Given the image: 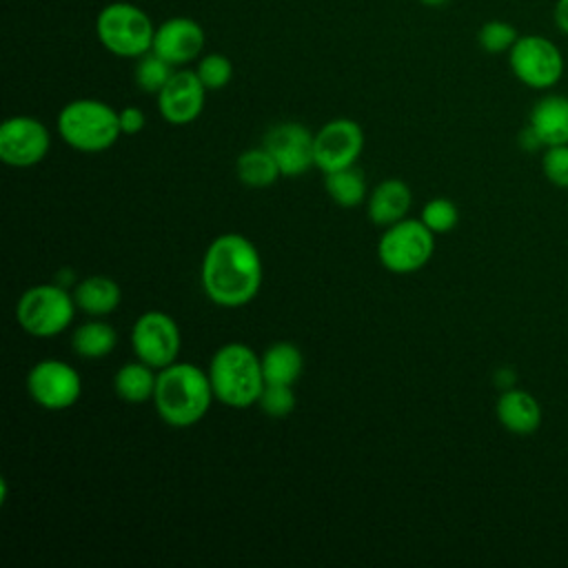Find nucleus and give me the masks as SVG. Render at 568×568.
I'll use <instances>...</instances> for the list:
<instances>
[{
    "label": "nucleus",
    "mask_w": 568,
    "mask_h": 568,
    "mask_svg": "<svg viewBox=\"0 0 568 568\" xmlns=\"http://www.w3.org/2000/svg\"><path fill=\"white\" fill-rule=\"evenodd\" d=\"M200 282L204 295L222 308L251 304L264 282V264L257 246L242 233H222L202 255Z\"/></svg>",
    "instance_id": "1"
},
{
    "label": "nucleus",
    "mask_w": 568,
    "mask_h": 568,
    "mask_svg": "<svg viewBox=\"0 0 568 568\" xmlns=\"http://www.w3.org/2000/svg\"><path fill=\"white\" fill-rule=\"evenodd\" d=\"M209 371L191 362H173L158 371L153 406L158 417L171 428H189L204 419L213 404Z\"/></svg>",
    "instance_id": "2"
},
{
    "label": "nucleus",
    "mask_w": 568,
    "mask_h": 568,
    "mask_svg": "<svg viewBox=\"0 0 568 568\" xmlns=\"http://www.w3.org/2000/svg\"><path fill=\"white\" fill-rule=\"evenodd\" d=\"M206 371L215 399L229 408H248L257 404L260 393L266 386L260 355L242 342L220 346Z\"/></svg>",
    "instance_id": "3"
},
{
    "label": "nucleus",
    "mask_w": 568,
    "mask_h": 568,
    "mask_svg": "<svg viewBox=\"0 0 568 568\" xmlns=\"http://www.w3.org/2000/svg\"><path fill=\"white\" fill-rule=\"evenodd\" d=\"M60 140L80 153H102L122 135L118 111L95 98L67 102L55 120Z\"/></svg>",
    "instance_id": "4"
},
{
    "label": "nucleus",
    "mask_w": 568,
    "mask_h": 568,
    "mask_svg": "<svg viewBox=\"0 0 568 568\" xmlns=\"http://www.w3.org/2000/svg\"><path fill=\"white\" fill-rule=\"evenodd\" d=\"M75 311L73 293L58 282H47L36 284L20 295L16 304V320L27 335L49 339L71 326Z\"/></svg>",
    "instance_id": "5"
},
{
    "label": "nucleus",
    "mask_w": 568,
    "mask_h": 568,
    "mask_svg": "<svg viewBox=\"0 0 568 568\" xmlns=\"http://www.w3.org/2000/svg\"><path fill=\"white\" fill-rule=\"evenodd\" d=\"M100 44L118 58H140L153 49L155 27L151 18L131 2H111L95 18Z\"/></svg>",
    "instance_id": "6"
},
{
    "label": "nucleus",
    "mask_w": 568,
    "mask_h": 568,
    "mask_svg": "<svg viewBox=\"0 0 568 568\" xmlns=\"http://www.w3.org/2000/svg\"><path fill=\"white\" fill-rule=\"evenodd\" d=\"M435 253V233L419 217H404L384 226L377 240L379 264L395 275L422 271Z\"/></svg>",
    "instance_id": "7"
},
{
    "label": "nucleus",
    "mask_w": 568,
    "mask_h": 568,
    "mask_svg": "<svg viewBox=\"0 0 568 568\" xmlns=\"http://www.w3.org/2000/svg\"><path fill=\"white\" fill-rule=\"evenodd\" d=\"M508 64L513 75L535 91L552 89L564 75V53L546 36L526 33L519 36L508 51Z\"/></svg>",
    "instance_id": "8"
},
{
    "label": "nucleus",
    "mask_w": 568,
    "mask_h": 568,
    "mask_svg": "<svg viewBox=\"0 0 568 568\" xmlns=\"http://www.w3.org/2000/svg\"><path fill=\"white\" fill-rule=\"evenodd\" d=\"M131 348L135 359L155 371L178 362L182 348V333L178 322L164 311H146L135 317L131 326Z\"/></svg>",
    "instance_id": "9"
},
{
    "label": "nucleus",
    "mask_w": 568,
    "mask_h": 568,
    "mask_svg": "<svg viewBox=\"0 0 568 568\" xmlns=\"http://www.w3.org/2000/svg\"><path fill=\"white\" fill-rule=\"evenodd\" d=\"M27 393L44 410H67L82 395V377L64 359H42L27 373Z\"/></svg>",
    "instance_id": "10"
},
{
    "label": "nucleus",
    "mask_w": 568,
    "mask_h": 568,
    "mask_svg": "<svg viewBox=\"0 0 568 568\" xmlns=\"http://www.w3.org/2000/svg\"><path fill=\"white\" fill-rule=\"evenodd\" d=\"M51 149L47 124L33 115H13L0 124V160L11 169L40 164Z\"/></svg>",
    "instance_id": "11"
},
{
    "label": "nucleus",
    "mask_w": 568,
    "mask_h": 568,
    "mask_svg": "<svg viewBox=\"0 0 568 568\" xmlns=\"http://www.w3.org/2000/svg\"><path fill=\"white\" fill-rule=\"evenodd\" d=\"M315 166L322 173L355 166L364 151V131L351 118H333L315 131Z\"/></svg>",
    "instance_id": "12"
},
{
    "label": "nucleus",
    "mask_w": 568,
    "mask_h": 568,
    "mask_svg": "<svg viewBox=\"0 0 568 568\" xmlns=\"http://www.w3.org/2000/svg\"><path fill=\"white\" fill-rule=\"evenodd\" d=\"M315 133L300 122H277L264 133V146L275 158L282 178H297L315 166Z\"/></svg>",
    "instance_id": "13"
},
{
    "label": "nucleus",
    "mask_w": 568,
    "mask_h": 568,
    "mask_svg": "<svg viewBox=\"0 0 568 568\" xmlns=\"http://www.w3.org/2000/svg\"><path fill=\"white\" fill-rule=\"evenodd\" d=\"M206 100V87L197 78L195 71L180 69L173 71L169 82L158 93V111L160 115L175 126L191 124L200 118Z\"/></svg>",
    "instance_id": "14"
},
{
    "label": "nucleus",
    "mask_w": 568,
    "mask_h": 568,
    "mask_svg": "<svg viewBox=\"0 0 568 568\" xmlns=\"http://www.w3.org/2000/svg\"><path fill=\"white\" fill-rule=\"evenodd\" d=\"M204 49V31L193 18H169L155 29L153 53L173 67L193 62Z\"/></svg>",
    "instance_id": "15"
},
{
    "label": "nucleus",
    "mask_w": 568,
    "mask_h": 568,
    "mask_svg": "<svg viewBox=\"0 0 568 568\" xmlns=\"http://www.w3.org/2000/svg\"><path fill=\"white\" fill-rule=\"evenodd\" d=\"M495 415L501 428L513 435H532L539 430L544 419L539 399L530 390H524L517 386L499 393L495 404Z\"/></svg>",
    "instance_id": "16"
},
{
    "label": "nucleus",
    "mask_w": 568,
    "mask_h": 568,
    "mask_svg": "<svg viewBox=\"0 0 568 568\" xmlns=\"http://www.w3.org/2000/svg\"><path fill=\"white\" fill-rule=\"evenodd\" d=\"M410 204H413L410 186L399 178H386L368 193L366 213L373 224L388 226L408 217Z\"/></svg>",
    "instance_id": "17"
},
{
    "label": "nucleus",
    "mask_w": 568,
    "mask_h": 568,
    "mask_svg": "<svg viewBox=\"0 0 568 568\" xmlns=\"http://www.w3.org/2000/svg\"><path fill=\"white\" fill-rule=\"evenodd\" d=\"M528 126L537 133L544 149L555 144H568V95H541L530 109Z\"/></svg>",
    "instance_id": "18"
},
{
    "label": "nucleus",
    "mask_w": 568,
    "mask_h": 568,
    "mask_svg": "<svg viewBox=\"0 0 568 568\" xmlns=\"http://www.w3.org/2000/svg\"><path fill=\"white\" fill-rule=\"evenodd\" d=\"M73 300L78 311L91 317H104L120 306L122 288L113 277L91 275L73 286Z\"/></svg>",
    "instance_id": "19"
},
{
    "label": "nucleus",
    "mask_w": 568,
    "mask_h": 568,
    "mask_svg": "<svg viewBox=\"0 0 568 568\" xmlns=\"http://www.w3.org/2000/svg\"><path fill=\"white\" fill-rule=\"evenodd\" d=\"M262 373L266 384L295 386L304 371V355L291 342H275L262 355Z\"/></svg>",
    "instance_id": "20"
},
{
    "label": "nucleus",
    "mask_w": 568,
    "mask_h": 568,
    "mask_svg": "<svg viewBox=\"0 0 568 568\" xmlns=\"http://www.w3.org/2000/svg\"><path fill=\"white\" fill-rule=\"evenodd\" d=\"M158 371L140 359L122 364L113 375V390L122 402L142 404L151 402L155 393Z\"/></svg>",
    "instance_id": "21"
},
{
    "label": "nucleus",
    "mask_w": 568,
    "mask_h": 568,
    "mask_svg": "<svg viewBox=\"0 0 568 568\" xmlns=\"http://www.w3.org/2000/svg\"><path fill=\"white\" fill-rule=\"evenodd\" d=\"M118 346V333L109 322L87 320L71 333V348L82 359H102Z\"/></svg>",
    "instance_id": "22"
},
{
    "label": "nucleus",
    "mask_w": 568,
    "mask_h": 568,
    "mask_svg": "<svg viewBox=\"0 0 568 568\" xmlns=\"http://www.w3.org/2000/svg\"><path fill=\"white\" fill-rule=\"evenodd\" d=\"M235 175L244 186L266 189V186L275 184L282 178V171H280L275 158L262 144V146H255V149H246L237 155Z\"/></svg>",
    "instance_id": "23"
},
{
    "label": "nucleus",
    "mask_w": 568,
    "mask_h": 568,
    "mask_svg": "<svg viewBox=\"0 0 568 568\" xmlns=\"http://www.w3.org/2000/svg\"><path fill=\"white\" fill-rule=\"evenodd\" d=\"M324 189L328 197L342 209L359 206L368 197L366 178L357 166H346L339 171L324 173Z\"/></svg>",
    "instance_id": "24"
},
{
    "label": "nucleus",
    "mask_w": 568,
    "mask_h": 568,
    "mask_svg": "<svg viewBox=\"0 0 568 568\" xmlns=\"http://www.w3.org/2000/svg\"><path fill=\"white\" fill-rule=\"evenodd\" d=\"M171 75H173V64H169L164 58H160L153 51L140 55L133 71L138 89L155 95L162 91V87L169 82Z\"/></svg>",
    "instance_id": "25"
},
{
    "label": "nucleus",
    "mask_w": 568,
    "mask_h": 568,
    "mask_svg": "<svg viewBox=\"0 0 568 568\" xmlns=\"http://www.w3.org/2000/svg\"><path fill=\"white\" fill-rule=\"evenodd\" d=\"M419 220L435 233L444 235L450 233L459 224V209L448 197H433L422 206Z\"/></svg>",
    "instance_id": "26"
},
{
    "label": "nucleus",
    "mask_w": 568,
    "mask_h": 568,
    "mask_svg": "<svg viewBox=\"0 0 568 568\" xmlns=\"http://www.w3.org/2000/svg\"><path fill=\"white\" fill-rule=\"evenodd\" d=\"M519 33L515 29V24L506 22V20H488L479 27L477 31V42L486 53H508L513 49V44L517 42Z\"/></svg>",
    "instance_id": "27"
},
{
    "label": "nucleus",
    "mask_w": 568,
    "mask_h": 568,
    "mask_svg": "<svg viewBox=\"0 0 568 568\" xmlns=\"http://www.w3.org/2000/svg\"><path fill=\"white\" fill-rule=\"evenodd\" d=\"M257 406L264 415L282 419L288 417L295 406H297V397L293 393V386H284V384H266L260 393Z\"/></svg>",
    "instance_id": "28"
},
{
    "label": "nucleus",
    "mask_w": 568,
    "mask_h": 568,
    "mask_svg": "<svg viewBox=\"0 0 568 568\" xmlns=\"http://www.w3.org/2000/svg\"><path fill=\"white\" fill-rule=\"evenodd\" d=\"M195 73L202 80V84L206 87V91H217L231 82L233 64L224 53H209V55L200 58Z\"/></svg>",
    "instance_id": "29"
},
{
    "label": "nucleus",
    "mask_w": 568,
    "mask_h": 568,
    "mask_svg": "<svg viewBox=\"0 0 568 568\" xmlns=\"http://www.w3.org/2000/svg\"><path fill=\"white\" fill-rule=\"evenodd\" d=\"M541 173L552 186L568 189V144H555L544 149Z\"/></svg>",
    "instance_id": "30"
},
{
    "label": "nucleus",
    "mask_w": 568,
    "mask_h": 568,
    "mask_svg": "<svg viewBox=\"0 0 568 568\" xmlns=\"http://www.w3.org/2000/svg\"><path fill=\"white\" fill-rule=\"evenodd\" d=\"M118 115H120L122 135H138V133L144 129V124H146V118H144L142 109H138V106H133V104L120 109Z\"/></svg>",
    "instance_id": "31"
},
{
    "label": "nucleus",
    "mask_w": 568,
    "mask_h": 568,
    "mask_svg": "<svg viewBox=\"0 0 568 568\" xmlns=\"http://www.w3.org/2000/svg\"><path fill=\"white\" fill-rule=\"evenodd\" d=\"M552 22L555 27L568 36V0H557L552 9Z\"/></svg>",
    "instance_id": "32"
},
{
    "label": "nucleus",
    "mask_w": 568,
    "mask_h": 568,
    "mask_svg": "<svg viewBox=\"0 0 568 568\" xmlns=\"http://www.w3.org/2000/svg\"><path fill=\"white\" fill-rule=\"evenodd\" d=\"M519 146H521L524 151H539V149H544L541 140L537 138V133H535L528 124L519 131Z\"/></svg>",
    "instance_id": "33"
},
{
    "label": "nucleus",
    "mask_w": 568,
    "mask_h": 568,
    "mask_svg": "<svg viewBox=\"0 0 568 568\" xmlns=\"http://www.w3.org/2000/svg\"><path fill=\"white\" fill-rule=\"evenodd\" d=\"M495 384L499 390H506V388H513L515 386V373L510 368H499L495 371Z\"/></svg>",
    "instance_id": "34"
},
{
    "label": "nucleus",
    "mask_w": 568,
    "mask_h": 568,
    "mask_svg": "<svg viewBox=\"0 0 568 568\" xmlns=\"http://www.w3.org/2000/svg\"><path fill=\"white\" fill-rule=\"evenodd\" d=\"M422 4H426V7H442V4H446L448 0H419Z\"/></svg>",
    "instance_id": "35"
}]
</instances>
